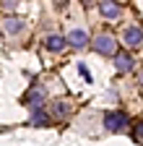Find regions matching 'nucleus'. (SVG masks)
<instances>
[{
    "mask_svg": "<svg viewBox=\"0 0 143 146\" xmlns=\"http://www.w3.org/2000/svg\"><path fill=\"white\" fill-rule=\"evenodd\" d=\"M91 47H94V52L104 55V58H115V55L120 52L117 50V39H115L112 34H96L94 39H91Z\"/></svg>",
    "mask_w": 143,
    "mask_h": 146,
    "instance_id": "obj_1",
    "label": "nucleus"
},
{
    "mask_svg": "<svg viewBox=\"0 0 143 146\" xmlns=\"http://www.w3.org/2000/svg\"><path fill=\"white\" fill-rule=\"evenodd\" d=\"M104 125H107V131H109V133H122V131H128L130 117L125 115L122 110H112V112L104 115Z\"/></svg>",
    "mask_w": 143,
    "mask_h": 146,
    "instance_id": "obj_2",
    "label": "nucleus"
},
{
    "mask_svg": "<svg viewBox=\"0 0 143 146\" xmlns=\"http://www.w3.org/2000/svg\"><path fill=\"white\" fill-rule=\"evenodd\" d=\"M24 104L31 110H44V104H47V91H44V86H39V84H34L26 94H24Z\"/></svg>",
    "mask_w": 143,
    "mask_h": 146,
    "instance_id": "obj_3",
    "label": "nucleus"
},
{
    "mask_svg": "<svg viewBox=\"0 0 143 146\" xmlns=\"http://www.w3.org/2000/svg\"><path fill=\"white\" fill-rule=\"evenodd\" d=\"M122 44L128 47V52H130V50L143 47V29H140L138 24H133V26H125V29H122Z\"/></svg>",
    "mask_w": 143,
    "mask_h": 146,
    "instance_id": "obj_4",
    "label": "nucleus"
},
{
    "mask_svg": "<svg viewBox=\"0 0 143 146\" xmlns=\"http://www.w3.org/2000/svg\"><path fill=\"white\" fill-rule=\"evenodd\" d=\"M65 42L73 47V50H83L91 39H88V31H86V29H70L68 36H65Z\"/></svg>",
    "mask_w": 143,
    "mask_h": 146,
    "instance_id": "obj_5",
    "label": "nucleus"
},
{
    "mask_svg": "<svg viewBox=\"0 0 143 146\" xmlns=\"http://www.w3.org/2000/svg\"><path fill=\"white\" fill-rule=\"evenodd\" d=\"M70 110H73L70 99H57V102H52V107H49V117L52 120H68Z\"/></svg>",
    "mask_w": 143,
    "mask_h": 146,
    "instance_id": "obj_6",
    "label": "nucleus"
},
{
    "mask_svg": "<svg viewBox=\"0 0 143 146\" xmlns=\"http://www.w3.org/2000/svg\"><path fill=\"white\" fill-rule=\"evenodd\" d=\"M115 68H117V73H130L133 68H135V58L128 52V50H122V52H117L115 55Z\"/></svg>",
    "mask_w": 143,
    "mask_h": 146,
    "instance_id": "obj_7",
    "label": "nucleus"
},
{
    "mask_svg": "<svg viewBox=\"0 0 143 146\" xmlns=\"http://www.w3.org/2000/svg\"><path fill=\"white\" fill-rule=\"evenodd\" d=\"M3 29H5V34H11V36H18L21 31H26V21H24V18H18V16H8L5 24H3Z\"/></svg>",
    "mask_w": 143,
    "mask_h": 146,
    "instance_id": "obj_8",
    "label": "nucleus"
},
{
    "mask_svg": "<svg viewBox=\"0 0 143 146\" xmlns=\"http://www.w3.org/2000/svg\"><path fill=\"white\" fill-rule=\"evenodd\" d=\"M99 13H101V16L107 18V21H117V18L122 16V5L112 3V0H109V3L104 0V3H99Z\"/></svg>",
    "mask_w": 143,
    "mask_h": 146,
    "instance_id": "obj_9",
    "label": "nucleus"
},
{
    "mask_svg": "<svg viewBox=\"0 0 143 146\" xmlns=\"http://www.w3.org/2000/svg\"><path fill=\"white\" fill-rule=\"evenodd\" d=\"M44 47L49 52H63L68 47V42H65V36H60V34H47L44 36Z\"/></svg>",
    "mask_w": 143,
    "mask_h": 146,
    "instance_id": "obj_10",
    "label": "nucleus"
},
{
    "mask_svg": "<svg viewBox=\"0 0 143 146\" xmlns=\"http://www.w3.org/2000/svg\"><path fill=\"white\" fill-rule=\"evenodd\" d=\"M29 123H31V125H37V128H44V125H49V123H52V117H49L47 110H34L31 117H29Z\"/></svg>",
    "mask_w": 143,
    "mask_h": 146,
    "instance_id": "obj_11",
    "label": "nucleus"
},
{
    "mask_svg": "<svg viewBox=\"0 0 143 146\" xmlns=\"http://www.w3.org/2000/svg\"><path fill=\"white\" fill-rule=\"evenodd\" d=\"M130 138H133L138 146H143V120H135V123H133V128H130Z\"/></svg>",
    "mask_w": 143,
    "mask_h": 146,
    "instance_id": "obj_12",
    "label": "nucleus"
},
{
    "mask_svg": "<svg viewBox=\"0 0 143 146\" xmlns=\"http://www.w3.org/2000/svg\"><path fill=\"white\" fill-rule=\"evenodd\" d=\"M78 73H81L83 78H88V81H91V73H88V68H86L83 63H78Z\"/></svg>",
    "mask_w": 143,
    "mask_h": 146,
    "instance_id": "obj_13",
    "label": "nucleus"
},
{
    "mask_svg": "<svg viewBox=\"0 0 143 146\" xmlns=\"http://www.w3.org/2000/svg\"><path fill=\"white\" fill-rule=\"evenodd\" d=\"M16 8H18L16 3H3V11H16Z\"/></svg>",
    "mask_w": 143,
    "mask_h": 146,
    "instance_id": "obj_14",
    "label": "nucleus"
},
{
    "mask_svg": "<svg viewBox=\"0 0 143 146\" xmlns=\"http://www.w3.org/2000/svg\"><path fill=\"white\" fill-rule=\"evenodd\" d=\"M138 84H140V89H143V70L138 73Z\"/></svg>",
    "mask_w": 143,
    "mask_h": 146,
    "instance_id": "obj_15",
    "label": "nucleus"
}]
</instances>
